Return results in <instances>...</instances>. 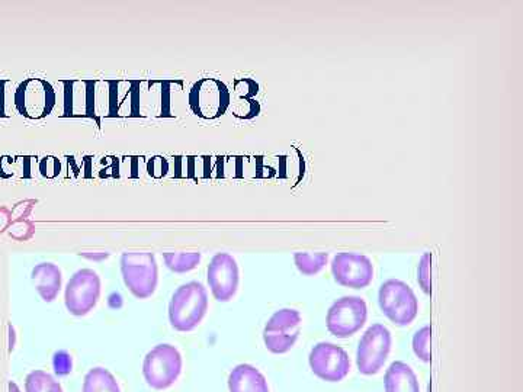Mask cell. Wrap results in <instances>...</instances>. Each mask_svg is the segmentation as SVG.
Wrapping results in <instances>:
<instances>
[{"label":"cell","instance_id":"obj_23","mask_svg":"<svg viewBox=\"0 0 523 392\" xmlns=\"http://www.w3.org/2000/svg\"><path fill=\"white\" fill-rule=\"evenodd\" d=\"M413 352L420 361L429 363L432 361V327L425 326L417 330L413 336Z\"/></svg>","mask_w":523,"mask_h":392},{"label":"cell","instance_id":"obj_6","mask_svg":"<svg viewBox=\"0 0 523 392\" xmlns=\"http://www.w3.org/2000/svg\"><path fill=\"white\" fill-rule=\"evenodd\" d=\"M14 105L22 117L43 120L56 108L57 93L47 80L27 79L16 89Z\"/></svg>","mask_w":523,"mask_h":392},{"label":"cell","instance_id":"obj_8","mask_svg":"<svg viewBox=\"0 0 523 392\" xmlns=\"http://www.w3.org/2000/svg\"><path fill=\"white\" fill-rule=\"evenodd\" d=\"M367 302L359 297H342L327 311L326 326L338 339H349L367 323Z\"/></svg>","mask_w":523,"mask_h":392},{"label":"cell","instance_id":"obj_3","mask_svg":"<svg viewBox=\"0 0 523 392\" xmlns=\"http://www.w3.org/2000/svg\"><path fill=\"white\" fill-rule=\"evenodd\" d=\"M378 304L391 323L410 326L419 314V301L413 289L399 279H388L378 292Z\"/></svg>","mask_w":523,"mask_h":392},{"label":"cell","instance_id":"obj_4","mask_svg":"<svg viewBox=\"0 0 523 392\" xmlns=\"http://www.w3.org/2000/svg\"><path fill=\"white\" fill-rule=\"evenodd\" d=\"M182 372V355L175 346L163 343L147 353L143 362V375L153 390L163 391L172 387Z\"/></svg>","mask_w":523,"mask_h":392},{"label":"cell","instance_id":"obj_9","mask_svg":"<svg viewBox=\"0 0 523 392\" xmlns=\"http://www.w3.org/2000/svg\"><path fill=\"white\" fill-rule=\"evenodd\" d=\"M101 298V278L92 269H80L70 278L64 291V304L73 316L91 313Z\"/></svg>","mask_w":523,"mask_h":392},{"label":"cell","instance_id":"obj_13","mask_svg":"<svg viewBox=\"0 0 523 392\" xmlns=\"http://www.w3.org/2000/svg\"><path fill=\"white\" fill-rule=\"evenodd\" d=\"M333 279L340 287L364 289L374 279V265L370 257L358 253H338L332 260Z\"/></svg>","mask_w":523,"mask_h":392},{"label":"cell","instance_id":"obj_7","mask_svg":"<svg viewBox=\"0 0 523 392\" xmlns=\"http://www.w3.org/2000/svg\"><path fill=\"white\" fill-rule=\"evenodd\" d=\"M390 330L384 324H372L370 329L362 334L356 350V365L362 375H377L384 368L391 352Z\"/></svg>","mask_w":523,"mask_h":392},{"label":"cell","instance_id":"obj_15","mask_svg":"<svg viewBox=\"0 0 523 392\" xmlns=\"http://www.w3.org/2000/svg\"><path fill=\"white\" fill-rule=\"evenodd\" d=\"M259 85L253 79H239L234 82L233 96H230L231 112L240 120H252L261 112L258 96Z\"/></svg>","mask_w":523,"mask_h":392},{"label":"cell","instance_id":"obj_20","mask_svg":"<svg viewBox=\"0 0 523 392\" xmlns=\"http://www.w3.org/2000/svg\"><path fill=\"white\" fill-rule=\"evenodd\" d=\"M201 253H163V260L170 271L175 273H186L194 271L201 263Z\"/></svg>","mask_w":523,"mask_h":392},{"label":"cell","instance_id":"obj_1","mask_svg":"<svg viewBox=\"0 0 523 392\" xmlns=\"http://www.w3.org/2000/svg\"><path fill=\"white\" fill-rule=\"evenodd\" d=\"M207 311V289L201 282H188L176 289L169 302L170 326L176 332H192L200 326Z\"/></svg>","mask_w":523,"mask_h":392},{"label":"cell","instance_id":"obj_22","mask_svg":"<svg viewBox=\"0 0 523 392\" xmlns=\"http://www.w3.org/2000/svg\"><path fill=\"white\" fill-rule=\"evenodd\" d=\"M25 392H63V388L47 372L32 371L25 379Z\"/></svg>","mask_w":523,"mask_h":392},{"label":"cell","instance_id":"obj_27","mask_svg":"<svg viewBox=\"0 0 523 392\" xmlns=\"http://www.w3.org/2000/svg\"><path fill=\"white\" fill-rule=\"evenodd\" d=\"M9 392H19V388L16 387V384H14V382H11V384H9Z\"/></svg>","mask_w":523,"mask_h":392},{"label":"cell","instance_id":"obj_18","mask_svg":"<svg viewBox=\"0 0 523 392\" xmlns=\"http://www.w3.org/2000/svg\"><path fill=\"white\" fill-rule=\"evenodd\" d=\"M385 392H420L419 379L407 363L393 362L385 372Z\"/></svg>","mask_w":523,"mask_h":392},{"label":"cell","instance_id":"obj_10","mask_svg":"<svg viewBox=\"0 0 523 392\" xmlns=\"http://www.w3.org/2000/svg\"><path fill=\"white\" fill-rule=\"evenodd\" d=\"M301 314L294 308L278 310L263 329L266 349L275 355H284L293 349L301 332Z\"/></svg>","mask_w":523,"mask_h":392},{"label":"cell","instance_id":"obj_16","mask_svg":"<svg viewBox=\"0 0 523 392\" xmlns=\"http://www.w3.org/2000/svg\"><path fill=\"white\" fill-rule=\"evenodd\" d=\"M32 282L40 297L53 302L62 289V271L54 263H40L32 269Z\"/></svg>","mask_w":523,"mask_h":392},{"label":"cell","instance_id":"obj_11","mask_svg":"<svg viewBox=\"0 0 523 392\" xmlns=\"http://www.w3.org/2000/svg\"><path fill=\"white\" fill-rule=\"evenodd\" d=\"M311 372L326 382H340L351 372V359L345 349L333 343L322 342L311 349L308 356Z\"/></svg>","mask_w":523,"mask_h":392},{"label":"cell","instance_id":"obj_12","mask_svg":"<svg viewBox=\"0 0 523 392\" xmlns=\"http://www.w3.org/2000/svg\"><path fill=\"white\" fill-rule=\"evenodd\" d=\"M63 117L93 118L99 122V80H63Z\"/></svg>","mask_w":523,"mask_h":392},{"label":"cell","instance_id":"obj_2","mask_svg":"<svg viewBox=\"0 0 523 392\" xmlns=\"http://www.w3.org/2000/svg\"><path fill=\"white\" fill-rule=\"evenodd\" d=\"M121 273L125 287L139 300H147L159 284L156 257L149 252H127L121 256Z\"/></svg>","mask_w":523,"mask_h":392},{"label":"cell","instance_id":"obj_17","mask_svg":"<svg viewBox=\"0 0 523 392\" xmlns=\"http://www.w3.org/2000/svg\"><path fill=\"white\" fill-rule=\"evenodd\" d=\"M229 390L230 392H269V385L259 369L242 363L230 372Z\"/></svg>","mask_w":523,"mask_h":392},{"label":"cell","instance_id":"obj_21","mask_svg":"<svg viewBox=\"0 0 523 392\" xmlns=\"http://www.w3.org/2000/svg\"><path fill=\"white\" fill-rule=\"evenodd\" d=\"M295 266L298 271L306 276H314L323 271L324 266L329 262V253H310L298 252L294 255Z\"/></svg>","mask_w":523,"mask_h":392},{"label":"cell","instance_id":"obj_26","mask_svg":"<svg viewBox=\"0 0 523 392\" xmlns=\"http://www.w3.org/2000/svg\"><path fill=\"white\" fill-rule=\"evenodd\" d=\"M41 175L46 176V178H56L57 175H60V162L54 157H46V159L41 160L40 166Z\"/></svg>","mask_w":523,"mask_h":392},{"label":"cell","instance_id":"obj_24","mask_svg":"<svg viewBox=\"0 0 523 392\" xmlns=\"http://www.w3.org/2000/svg\"><path fill=\"white\" fill-rule=\"evenodd\" d=\"M417 284L426 295L432 294V253H423L417 266Z\"/></svg>","mask_w":523,"mask_h":392},{"label":"cell","instance_id":"obj_5","mask_svg":"<svg viewBox=\"0 0 523 392\" xmlns=\"http://www.w3.org/2000/svg\"><path fill=\"white\" fill-rule=\"evenodd\" d=\"M230 96L229 88L221 80L205 77L192 86L188 105L202 120H217L230 108Z\"/></svg>","mask_w":523,"mask_h":392},{"label":"cell","instance_id":"obj_19","mask_svg":"<svg viewBox=\"0 0 523 392\" xmlns=\"http://www.w3.org/2000/svg\"><path fill=\"white\" fill-rule=\"evenodd\" d=\"M83 392H121L120 385L108 369L93 368L83 381Z\"/></svg>","mask_w":523,"mask_h":392},{"label":"cell","instance_id":"obj_14","mask_svg":"<svg viewBox=\"0 0 523 392\" xmlns=\"http://www.w3.org/2000/svg\"><path fill=\"white\" fill-rule=\"evenodd\" d=\"M239 266L229 253H217L208 265L207 279L211 294L218 302H229L239 288Z\"/></svg>","mask_w":523,"mask_h":392},{"label":"cell","instance_id":"obj_25","mask_svg":"<svg viewBox=\"0 0 523 392\" xmlns=\"http://www.w3.org/2000/svg\"><path fill=\"white\" fill-rule=\"evenodd\" d=\"M147 173L153 178H163L169 173V160L159 156L153 157L152 160L147 162Z\"/></svg>","mask_w":523,"mask_h":392}]
</instances>
